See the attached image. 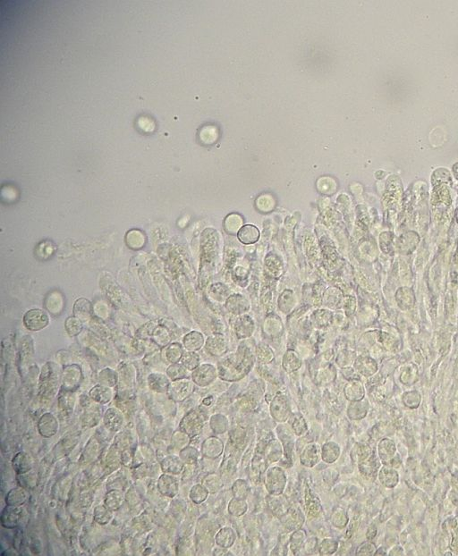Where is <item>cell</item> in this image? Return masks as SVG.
Returning <instances> with one entry per match:
<instances>
[{"label":"cell","instance_id":"obj_1","mask_svg":"<svg viewBox=\"0 0 458 556\" xmlns=\"http://www.w3.org/2000/svg\"><path fill=\"white\" fill-rule=\"evenodd\" d=\"M265 483L267 489L271 494L278 495L282 493L286 485V475L282 469L275 467L268 470Z\"/></svg>","mask_w":458,"mask_h":556},{"label":"cell","instance_id":"obj_2","mask_svg":"<svg viewBox=\"0 0 458 556\" xmlns=\"http://www.w3.org/2000/svg\"><path fill=\"white\" fill-rule=\"evenodd\" d=\"M180 427L186 435H189L191 437L199 435L200 431L202 430L203 419H201V417L197 411H191L182 420Z\"/></svg>","mask_w":458,"mask_h":556},{"label":"cell","instance_id":"obj_3","mask_svg":"<svg viewBox=\"0 0 458 556\" xmlns=\"http://www.w3.org/2000/svg\"><path fill=\"white\" fill-rule=\"evenodd\" d=\"M193 391V384L188 380L176 381L169 384L168 394L171 399L176 402H182L191 396Z\"/></svg>","mask_w":458,"mask_h":556},{"label":"cell","instance_id":"obj_4","mask_svg":"<svg viewBox=\"0 0 458 556\" xmlns=\"http://www.w3.org/2000/svg\"><path fill=\"white\" fill-rule=\"evenodd\" d=\"M23 516L24 509L22 507L8 506L2 512L1 523L7 529H14L20 524Z\"/></svg>","mask_w":458,"mask_h":556},{"label":"cell","instance_id":"obj_5","mask_svg":"<svg viewBox=\"0 0 458 556\" xmlns=\"http://www.w3.org/2000/svg\"><path fill=\"white\" fill-rule=\"evenodd\" d=\"M270 411L272 417L278 422H285L290 415L289 405L286 397L283 396L275 397L270 405Z\"/></svg>","mask_w":458,"mask_h":556},{"label":"cell","instance_id":"obj_6","mask_svg":"<svg viewBox=\"0 0 458 556\" xmlns=\"http://www.w3.org/2000/svg\"><path fill=\"white\" fill-rule=\"evenodd\" d=\"M103 421L106 427H108L110 430L116 432L119 430L123 426L124 416L122 414L121 411L117 408H110L109 410H107L104 414Z\"/></svg>","mask_w":458,"mask_h":556},{"label":"cell","instance_id":"obj_7","mask_svg":"<svg viewBox=\"0 0 458 556\" xmlns=\"http://www.w3.org/2000/svg\"><path fill=\"white\" fill-rule=\"evenodd\" d=\"M320 457H321L320 447L317 443H309L302 451L300 460L302 465L314 467L320 461Z\"/></svg>","mask_w":458,"mask_h":556},{"label":"cell","instance_id":"obj_8","mask_svg":"<svg viewBox=\"0 0 458 556\" xmlns=\"http://www.w3.org/2000/svg\"><path fill=\"white\" fill-rule=\"evenodd\" d=\"M159 490L162 494L174 497L178 492L177 480L172 476L162 475L159 480Z\"/></svg>","mask_w":458,"mask_h":556},{"label":"cell","instance_id":"obj_9","mask_svg":"<svg viewBox=\"0 0 458 556\" xmlns=\"http://www.w3.org/2000/svg\"><path fill=\"white\" fill-rule=\"evenodd\" d=\"M91 399L99 404H106L110 403L113 399V392L110 388L104 385H97L90 391Z\"/></svg>","mask_w":458,"mask_h":556},{"label":"cell","instance_id":"obj_10","mask_svg":"<svg viewBox=\"0 0 458 556\" xmlns=\"http://www.w3.org/2000/svg\"><path fill=\"white\" fill-rule=\"evenodd\" d=\"M47 415H44L40 419L39 424H42V426H39V432L42 436L49 437L55 434L57 429L59 427V424L57 422L54 416L51 415V413H46Z\"/></svg>","mask_w":458,"mask_h":556},{"label":"cell","instance_id":"obj_11","mask_svg":"<svg viewBox=\"0 0 458 556\" xmlns=\"http://www.w3.org/2000/svg\"><path fill=\"white\" fill-rule=\"evenodd\" d=\"M223 449V444L220 439L211 437L204 442L202 453L207 458H217Z\"/></svg>","mask_w":458,"mask_h":556},{"label":"cell","instance_id":"obj_12","mask_svg":"<svg viewBox=\"0 0 458 556\" xmlns=\"http://www.w3.org/2000/svg\"><path fill=\"white\" fill-rule=\"evenodd\" d=\"M13 466L18 474L29 472L32 468L31 457L24 453H19L13 460Z\"/></svg>","mask_w":458,"mask_h":556},{"label":"cell","instance_id":"obj_13","mask_svg":"<svg viewBox=\"0 0 458 556\" xmlns=\"http://www.w3.org/2000/svg\"><path fill=\"white\" fill-rule=\"evenodd\" d=\"M306 509L307 514L310 518L316 517L321 513V504L319 501V498L316 497L314 493L310 491L309 488L306 489Z\"/></svg>","mask_w":458,"mask_h":556},{"label":"cell","instance_id":"obj_14","mask_svg":"<svg viewBox=\"0 0 458 556\" xmlns=\"http://www.w3.org/2000/svg\"><path fill=\"white\" fill-rule=\"evenodd\" d=\"M161 466H162V470H164V472L172 473V474H178V473H180L184 465H183V462H182V459L178 458L177 456H175V455H171V456H168L167 458L163 460V462L161 463Z\"/></svg>","mask_w":458,"mask_h":556},{"label":"cell","instance_id":"obj_15","mask_svg":"<svg viewBox=\"0 0 458 556\" xmlns=\"http://www.w3.org/2000/svg\"><path fill=\"white\" fill-rule=\"evenodd\" d=\"M27 500V493L23 488H14L7 494L6 503L8 506H20L24 505Z\"/></svg>","mask_w":458,"mask_h":556},{"label":"cell","instance_id":"obj_16","mask_svg":"<svg viewBox=\"0 0 458 556\" xmlns=\"http://www.w3.org/2000/svg\"><path fill=\"white\" fill-rule=\"evenodd\" d=\"M235 540V532L230 528H223L217 534V537H216L217 544L225 548L231 546Z\"/></svg>","mask_w":458,"mask_h":556},{"label":"cell","instance_id":"obj_17","mask_svg":"<svg viewBox=\"0 0 458 556\" xmlns=\"http://www.w3.org/2000/svg\"><path fill=\"white\" fill-rule=\"evenodd\" d=\"M124 498L123 492L119 490H112L106 495L105 506L112 511H117L123 505Z\"/></svg>","mask_w":458,"mask_h":556},{"label":"cell","instance_id":"obj_18","mask_svg":"<svg viewBox=\"0 0 458 556\" xmlns=\"http://www.w3.org/2000/svg\"><path fill=\"white\" fill-rule=\"evenodd\" d=\"M340 454V448L336 443L329 442L322 448L321 457L327 462H335Z\"/></svg>","mask_w":458,"mask_h":556},{"label":"cell","instance_id":"obj_19","mask_svg":"<svg viewBox=\"0 0 458 556\" xmlns=\"http://www.w3.org/2000/svg\"><path fill=\"white\" fill-rule=\"evenodd\" d=\"M113 519L111 510L106 506H98L94 510V520L99 524L104 525L110 522Z\"/></svg>","mask_w":458,"mask_h":556},{"label":"cell","instance_id":"obj_20","mask_svg":"<svg viewBox=\"0 0 458 556\" xmlns=\"http://www.w3.org/2000/svg\"><path fill=\"white\" fill-rule=\"evenodd\" d=\"M290 420H291V426H292V428H293V430L294 431L295 435H297L298 436H301V435H303L306 431H307V429H308V428H307V424H306V419H304V418H303L301 414H299V413H298V414L297 413H296V414H294V415L290 418Z\"/></svg>","mask_w":458,"mask_h":556},{"label":"cell","instance_id":"obj_21","mask_svg":"<svg viewBox=\"0 0 458 556\" xmlns=\"http://www.w3.org/2000/svg\"><path fill=\"white\" fill-rule=\"evenodd\" d=\"M203 486L208 492L215 493L222 486V482L216 474H211L203 479Z\"/></svg>","mask_w":458,"mask_h":556},{"label":"cell","instance_id":"obj_22","mask_svg":"<svg viewBox=\"0 0 458 556\" xmlns=\"http://www.w3.org/2000/svg\"><path fill=\"white\" fill-rule=\"evenodd\" d=\"M286 521H284L285 523L289 522V524L287 525V527L289 528V529H297L301 523H302V516H301V512H299L297 513L296 510H290L288 511V513L286 515Z\"/></svg>","mask_w":458,"mask_h":556},{"label":"cell","instance_id":"obj_23","mask_svg":"<svg viewBox=\"0 0 458 556\" xmlns=\"http://www.w3.org/2000/svg\"><path fill=\"white\" fill-rule=\"evenodd\" d=\"M189 496L192 499V501L194 502L195 504H200V503L205 501V499L207 498L208 490L204 487V486L196 485V486L192 487Z\"/></svg>","mask_w":458,"mask_h":556},{"label":"cell","instance_id":"obj_24","mask_svg":"<svg viewBox=\"0 0 458 556\" xmlns=\"http://www.w3.org/2000/svg\"><path fill=\"white\" fill-rule=\"evenodd\" d=\"M246 504L243 499H234L229 505V512L235 516H241L245 513Z\"/></svg>","mask_w":458,"mask_h":556},{"label":"cell","instance_id":"obj_25","mask_svg":"<svg viewBox=\"0 0 458 556\" xmlns=\"http://www.w3.org/2000/svg\"><path fill=\"white\" fill-rule=\"evenodd\" d=\"M232 491L237 499H245L248 494V486L244 480H237L232 487Z\"/></svg>","mask_w":458,"mask_h":556},{"label":"cell","instance_id":"obj_26","mask_svg":"<svg viewBox=\"0 0 458 556\" xmlns=\"http://www.w3.org/2000/svg\"><path fill=\"white\" fill-rule=\"evenodd\" d=\"M337 547H338V544L337 541L333 540L331 538H326L321 542L320 545V552L321 553L323 551H325L322 554H332L337 551Z\"/></svg>","mask_w":458,"mask_h":556},{"label":"cell","instance_id":"obj_27","mask_svg":"<svg viewBox=\"0 0 458 556\" xmlns=\"http://www.w3.org/2000/svg\"><path fill=\"white\" fill-rule=\"evenodd\" d=\"M300 533H301V530L296 531L290 538V548L292 549V551H296V550L300 548L302 542L306 538V532L301 531V534H300Z\"/></svg>","mask_w":458,"mask_h":556},{"label":"cell","instance_id":"obj_28","mask_svg":"<svg viewBox=\"0 0 458 556\" xmlns=\"http://www.w3.org/2000/svg\"><path fill=\"white\" fill-rule=\"evenodd\" d=\"M138 124L139 126L141 127V129L144 130L146 132H151L154 130V123L152 120H150L149 118H141L138 120Z\"/></svg>","mask_w":458,"mask_h":556}]
</instances>
